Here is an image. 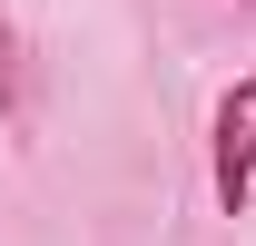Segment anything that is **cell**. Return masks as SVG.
I'll list each match as a JSON object with an SVG mask.
<instances>
[{
  "label": "cell",
  "mask_w": 256,
  "mask_h": 246,
  "mask_svg": "<svg viewBox=\"0 0 256 246\" xmlns=\"http://www.w3.org/2000/svg\"><path fill=\"white\" fill-rule=\"evenodd\" d=\"M207 187H217L226 216H246V197H256V79H236L207 118Z\"/></svg>",
  "instance_id": "1"
}]
</instances>
